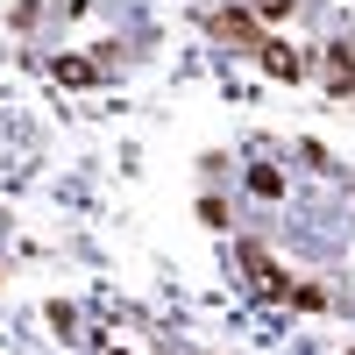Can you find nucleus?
Returning <instances> with one entry per match:
<instances>
[{
  "instance_id": "1",
  "label": "nucleus",
  "mask_w": 355,
  "mask_h": 355,
  "mask_svg": "<svg viewBox=\"0 0 355 355\" xmlns=\"http://www.w3.org/2000/svg\"><path fill=\"white\" fill-rule=\"evenodd\" d=\"M234 263L249 270L256 299H284V306H291V284H299V277H284L277 263H270V249H263V242H234Z\"/></svg>"
},
{
  "instance_id": "5",
  "label": "nucleus",
  "mask_w": 355,
  "mask_h": 355,
  "mask_svg": "<svg viewBox=\"0 0 355 355\" xmlns=\"http://www.w3.org/2000/svg\"><path fill=\"white\" fill-rule=\"evenodd\" d=\"M327 85H334L341 100H355V57L348 50H327Z\"/></svg>"
},
{
  "instance_id": "7",
  "label": "nucleus",
  "mask_w": 355,
  "mask_h": 355,
  "mask_svg": "<svg viewBox=\"0 0 355 355\" xmlns=\"http://www.w3.org/2000/svg\"><path fill=\"white\" fill-rule=\"evenodd\" d=\"M249 192H256V199H284V178H277L270 164H256V171H249Z\"/></svg>"
},
{
  "instance_id": "2",
  "label": "nucleus",
  "mask_w": 355,
  "mask_h": 355,
  "mask_svg": "<svg viewBox=\"0 0 355 355\" xmlns=\"http://www.w3.org/2000/svg\"><path fill=\"white\" fill-rule=\"evenodd\" d=\"M206 28H214L220 43H242V50H263V43H270V36H263V21H256L249 8H214V15H206Z\"/></svg>"
},
{
  "instance_id": "4",
  "label": "nucleus",
  "mask_w": 355,
  "mask_h": 355,
  "mask_svg": "<svg viewBox=\"0 0 355 355\" xmlns=\"http://www.w3.org/2000/svg\"><path fill=\"white\" fill-rule=\"evenodd\" d=\"M50 78L57 85H100L107 64H93V57H50Z\"/></svg>"
},
{
  "instance_id": "3",
  "label": "nucleus",
  "mask_w": 355,
  "mask_h": 355,
  "mask_svg": "<svg viewBox=\"0 0 355 355\" xmlns=\"http://www.w3.org/2000/svg\"><path fill=\"white\" fill-rule=\"evenodd\" d=\"M256 64L270 71V78H284V85H299V78H306V50H291V43H277V36H270V43L256 50Z\"/></svg>"
},
{
  "instance_id": "8",
  "label": "nucleus",
  "mask_w": 355,
  "mask_h": 355,
  "mask_svg": "<svg viewBox=\"0 0 355 355\" xmlns=\"http://www.w3.org/2000/svg\"><path fill=\"white\" fill-rule=\"evenodd\" d=\"M291 306H299V313H327V291H320V284H291Z\"/></svg>"
},
{
  "instance_id": "6",
  "label": "nucleus",
  "mask_w": 355,
  "mask_h": 355,
  "mask_svg": "<svg viewBox=\"0 0 355 355\" xmlns=\"http://www.w3.org/2000/svg\"><path fill=\"white\" fill-rule=\"evenodd\" d=\"M234 8H249L256 21H284V15H299V0H234Z\"/></svg>"
}]
</instances>
